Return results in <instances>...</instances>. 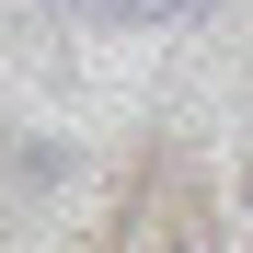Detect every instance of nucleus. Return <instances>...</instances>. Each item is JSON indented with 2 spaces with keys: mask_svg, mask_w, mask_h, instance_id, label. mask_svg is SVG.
<instances>
[{
  "mask_svg": "<svg viewBox=\"0 0 253 253\" xmlns=\"http://www.w3.org/2000/svg\"><path fill=\"white\" fill-rule=\"evenodd\" d=\"M92 23H126V35H150V23H196L207 0H81Z\"/></svg>",
  "mask_w": 253,
  "mask_h": 253,
  "instance_id": "f257e3e1",
  "label": "nucleus"
},
{
  "mask_svg": "<svg viewBox=\"0 0 253 253\" xmlns=\"http://www.w3.org/2000/svg\"><path fill=\"white\" fill-rule=\"evenodd\" d=\"M242 219H253V173H242Z\"/></svg>",
  "mask_w": 253,
  "mask_h": 253,
  "instance_id": "f03ea898",
  "label": "nucleus"
}]
</instances>
